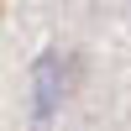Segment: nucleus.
Returning <instances> with one entry per match:
<instances>
[{"label":"nucleus","instance_id":"obj_1","mask_svg":"<svg viewBox=\"0 0 131 131\" xmlns=\"http://www.w3.org/2000/svg\"><path fill=\"white\" fill-rule=\"evenodd\" d=\"M63 94H68V73H63V58L58 52H42L37 68H31V121L47 126L52 115H58Z\"/></svg>","mask_w":131,"mask_h":131}]
</instances>
